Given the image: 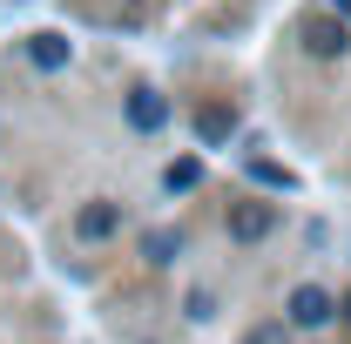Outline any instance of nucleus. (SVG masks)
Returning a JSON list of instances; mask_svg holds the SVG:
<instances>
[{
  "mask_svg": "<svg viewBox=\"0 0 351 344\" xmlns=\"http://www.w3.org/2000/svg\"><path fill=\"white\" fill-rule=\"evenodd\" d=\"M331 317H338V297H331V291H317V284L291 291V324H298V331H317V324H331Z\"/></svg>",
  "mask_w": 351,
  "mask_h": 344,
  "instance_id": "nucleus-1",
  "label": "nucleus"
},
{
  "mask_svg": "<svg viewBox=\"0 0 351 344\" xmlns=\"http://www.w3.org/2000/svg\"><path fill=\"white\" fill-rule=\"evenodd\" d=\"M304 47L317 54V61L345 54V47H351V21H338V14H317V21H304Z\"/></svg>",
  "mask_w": 351,
  "mask_h": 344,
  "instance_id": "nucleus-2",
  "label": "nucleus"
},
{
  "mask_svg": "<svg viewBox=\"0 0 351 344\" xmlns=\"http://www.w3.org/2000/svg\"><path fill=\"white\" fill-rule=\"evenodd\" d=\"M270 230H277V210L270 203H230V236L237 243H263Z\"/></svg>",
  "mask_w": 351,
  "mask_h": 344,
  "instance_id": "nucleus-3",
  "label": "nucleus"
},
{
  "mask_svg": "<svg viewBox=\"0 0 351 344\" xmlns=\"http://www.w3.org/2000/svg\"><path fill=\"white\" fill-rule=\"evenodd\" d=\"M129 122H135L142 135H156L162 122H169V101H162L156 88H135V95H129Z\"/></svg>",
  "mask_w": 351,
  "mask_h": 344,
  "instance_id": "nucleus-4",
  "label": "nucleus"
},
{
  "mask_svg": "<svg viewBox=\"0 0 351 344\" xmlns=\"http://www.w3.org/2000/svg\"><path fill=\"white\" fill-rule=\"evenodd\" d=\"M75 230H82L88 243H101V236H115V230H122V210H115V203H88V210L75 216Z\"/></svg>",
  "mask_w": 351,
  "mask_h": 344,
  "instance_id": "nucleus-5",
  "label": "nucleus"
},
{
  "mask_svg": "<svg viewBox=\"0 0 351 344\" xmlns=\"http://www.w3.org/2000/svg\"><path fill=\"white\" fill-rule=\"evenodd\" d=\"M68 54H75V47L61 41V34H34V41H27V61L47 68V75H54V68H68Z\"/></svg>",
  "mask_w": 351,
  "mask_h": 344,
  "instance_id": "nucleus-6",
  "label": "nucleus"
},
{
  "mask_svg": "<svg viewBox=\"0 0 351 344\" xmlns=\"http://www.w3.org/2000/svg\"><path fill=\"white\" fill-rule=\"evenodd\" d=\"M230 129H237V115H230V108H217V101L196 115V135H203V142H230Z\"/></svg>",
  "mask_w": 351,
  "mask_h": 344,
  "instance_id": "nucleus-7",
  "label": "nucleus"
},
{
  "mask_svg": "<svg viewBox=\"0 0 351 344\" xmlns=\"http://www.w3.org/2000/svg\"><path fill=\"white\" fill-rule=\"evenodd\" d=\"M196 182H203V162H196V156H189V162H169V175H162V189H169V196L196 189Z\"/></svg>",
  "mask_w": 351,
  "mask_h": 344,
  "instance_id": "nucleus-8",
  "label": "nucleus"
},
{
  "mask_svg": "<svg viewBox=\"0 0 351 344\" xmlns=\"http://www.w3.org/2000/svg\"><path fill=\"white\" fill-rule=\"evenodd\" d=\"M176 250H182V236H169V230H149V236H142V257L149 263H169Z\"/></svg>",
  "mask_w": 351,
  "mask_h": 344,
  "instance_id": "nucleus-9",
  "label": "nucleus"
},
{
  "mask_svg": "<svg viewBox=\"0 0 351 344\" xmlns=\"http://www.w3.org/2000/svg\"><path fill=\"white\" fill-rule=\"evenodd\" d=\"M250 175H257L263 189H291V169H277V162H263V156L250 162Z\"/></svg>",
  "mask_w": 351,
  "mask_h": 344,
  "instance_id": "nucleus-10",
  "label": "nucleus"
},
{
  "mask_svg": "<svg viewBox=\"0 0 351 344\" xmlns=\"http://www.w3.org/2000/svg\"><path fill=\"white\" fill-rule=\"evenodd\" d=\"M243 344H291V338H284V324H257V331H250Z\"/></svg>",
  "mask_w": 351,
  "mask_h": 344,
  "instance_id": "nucleus-11",
  "label": "nucleus"
},
{
  "mask_svg": "<svg viewBox=\"0 0 351 344\" xmlns=\"http://www.w3.org/2000/svg\"><path fill=\"white\" fill-rule=\"evenodd\" d=\"M331 14H338V21H351V0H331Z\"/></svg>",
  "mask_w": 351,
  "mask_h": 344,
  "instance_id": "nucleus-12",
  "label": "nucleus"
},
{
  "mask_svg": "<svg viewBox=\"0 0 351 344\" xmlns=\"http://www.w3.org/2000/svg\"><path fill=\"white\" fill-rule=\"evenodd\" d=\"M338 317H345V324H351V291H345V304H338Z\"/></svg>",
  "mask_w": 351,
  "mask_h": 344,
  "instance_id": "nucleus-13",
  "label": "nucleus"
}]
</instances>
